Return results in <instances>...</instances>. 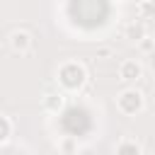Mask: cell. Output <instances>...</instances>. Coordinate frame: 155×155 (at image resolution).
I'll list each match as a JSON object with an SVG mask.
<instances>
[{
	"instance_id": "cell-9",
	"label": "cell",
	"mask_w": 155,
	"mask_h": 155,
	"mask_svg": "<svg viewBox=\"0 0 155 155\" xmlns=\"http://www.w3.org/2000/svg\"><path fill=\"white\" fill-rule=\"evenodd\" d=\"M58 150H61V155H78V140L73 136H63L58 140Z\"/></svg>"
},
{
	"instance_id": "cell-3",
	"label": "cell",
	"mask_w": 155,
	"mask_h": 155,
	"mask_svg": "<svg viewBox=\"0 0 155 155\" xmlns=\"http://www.w3.org/2000/svg\"><path fill=\"white\" fill-rule=\"evenodd\" d=\"M140 78H143V65L136 58H126V61L119 63V80L131 85V82H138Z\"/></svg>"
},
{
	"instance_id": "cell-1",
	"label": "cell",
	"mask_w": 155,
	"mask_h": 155,
	"mask_svg": "<svg viewBox=\"0 0 155 155\" xmlns=\"http://www.w3.org/2000/svg\"><path fill=\"white\" fill-rule=\"evenodd\" d=\"M85 78H87L85 65H82V63H75V61L63 63L61 70H58V85H61L65 92H78V90L85 85Z\"/></svg>"
},
{
	"instance_id": "cell-7",
	"label": "cell",
	"mask_w": 155,
	"mask_h": 155,
	"mask_svg": "<svg viewBox=\"0 0 155 155\" xmlns=\"http://www.w3.org/2000/svg\"><path fill=\"white\" fill-rule=\"evenodd\" d=\"M124 34H126V39L128 41H133V44H138L140 39H145L148 34H145V24L143 22H131L126 29H124Z\"/></svg>"
},
{
	"instance_id": "cell-4",
	"label": "cell",
	"mask_w": 155,
	"mask_h": 155,
	"mask_svg": "<svg viewBox=\"0 0 155 155\" xmlns=\"http://www.w3.org/2000/svg\"><path fill=\"white\" fill-rule=\"evenodd\" d=\"M7 41H10V48H12L15 53H27V51L31 48V34L24 31V29H15Z\"/></svg>"
},
{
	"instance_id": "cell-2",
	"label": "cell",
	"mask_w": 155,
	"mask_h": 155,
	"mask_svg": "<svg viewBox=\"0 0 155 155\" xmlns=\"http://www.w3.org/2000/svg\"><path fill=\"white\" fill-rule=\"evenodd\" d=\"M116 109L124 114V116H136L145 109V97L140 90L136 87H124L119 94H116Z\"/></svg>"
},
{
	"instance_id": "cell-5",
	"label": "cell",
	"mask_w": 155,
	"mask_h": 155,
	"mask_svg": "<svg viewBox=\"0 0 155 155\" xmlns=\"http://www.w3.org/2000/svg\"><path fill=\"white\" fill-rule=\"evenodd\" d=\"M114 155H143L140 150V143L133 140V138H121L114 148Z\"/></svg>"
},
{
	"instance_id": "cell-11",
	"label": "cell",
	"mask_w": 155,
	"mask_h": 155,
	"mask_svg": "<svg viewBox=\"0 0 155 155\" xmlns=\"http://www.w3.org/2000/svg\"><path fill=\"white\" fill-rule=\"evenodd\" d=\"M133 2H136V5H143V2H148V0H133Z\"/></svg>"
},
{
	"instance_id": "cell-10",
	"label": "cell",
	"mask_w": 155,
	"mask_h": 155,
	"mask_svg": "<svg viewBox=\"0 0 155 155\" xmlns=\"http://www.w3.org/2000/svg\"><path fill=\"white\" fill-rule=\"evenodd\" d=\"M138 51L140 53H155V39H150V36L140 39L138 41Z\"/></svg>"
},
{
	"instance_id": "cell-8",
	"label": "cell",
	"mask_w": 155,
	"mask_h": 155,
	"mask_svg": "<svg viewBox=\"0 0 155 155\" xmlns=\"http://www.w3.org/2000/svg\"><path fill=\"white\" fill-rule=\"evenodd\" d=\"M10 138H12V119H10L7 114H2V116H0V143L7 145Z\"/></svg>"
},
{
	"instance_id": "cell-6",
	"label": "cell",
	"mask_w": 155,
	"mask_h": 155,
	"mask_svg": "<svg viewBox=\"0 0 155 155\" xmlns=\"http://www.w3.org/2000/svg\"><path fill=\"white\" fill-rule=\"evenodd\" d=\"M63 104H65V97H63L61 90H58V92H48V94L44 97V107H46V111L58 114V111L63 109Z\"/></svg>"
},
{
	"instance_id": "cell-12",
	"label": "cell",
	"mask_w": 155,
	"mask_h": 155,
	"mask_svg": "<svg viewBox=\"0 0 155 155\" xmlns=\"http://www.w3.org/2000/svg\"><path fill=\"white\" fill-rule=\"evenodd\" d=\"M153 155H155V153H153Z\"/></svg>"
}]
</instances>
